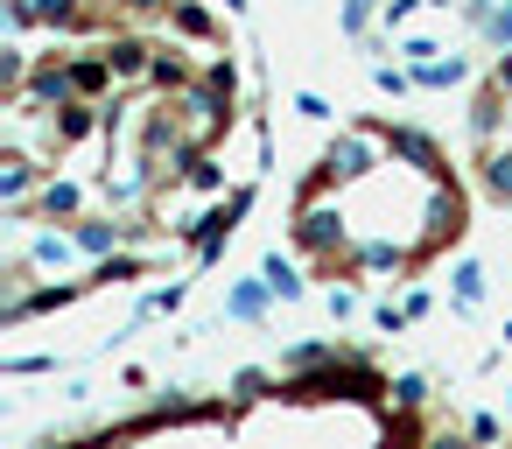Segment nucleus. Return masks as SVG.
Instances as JSON below:
<instances>
[{
    "label": "nucleus",
    "instance_id": "f03ea898",
    "mask_svg": "<svg viewBox=\"0 0 512 449\" xmlns=\"http://www.w3.org/2000/svg\"><path fill=\"white\" fill-rule=\"evenodd\" d=\"M260 281H267V288H274L281 302H302V274H295V267H288L281 253H267V260H260Z\"/></svg>",
    "mask_w": 512,
    "mask_h": 449
},
{
    "label": "nucleus",
    "instance_id": "7ed1b4c3",
    "mask_svg": "<svg viewBox=\"0 0 512 449\" xmlns=\"http://www.w3.org/2000/svg\"><path fill=\"white\" fill-rule=\"evenodd\" d=\"M477 302H484V267L463 260V267H456V309H477Z\"/></svg>",
    "mask_w": 512,
    "mask_h": 449
},
{
    "label": "nucleus",
    "instance_id": "f257e3e1",
    "mask_svg": "<svg viewBox=\"0 0 512 449\" xmlns=\"http://www.w3.org/2000/svg\"><path fill=\"white\" fill-rule=\"evenodd\" d=\"M267 295H274L267 281H239V288L225 295V316H239V323H260V316H267Z\"/></svg>",
    "mask_w": 512,
    "mask_h": 449
}]
</instances>
